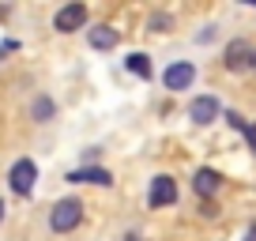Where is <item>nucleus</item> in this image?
Segmentation results:
<instances>
[{
	"label": "nucleus",
	"instance_id": "f257e3e1",
	"mask_svg": "<svg viewBox=\"0 0 256 241\" xmlns=\"http://www.w3.org/2000/svg\"><path fill=\"white\" fill-rule=\"evenodd\" d=\"M80 222H83V204L76 196H64L53 204V211H49V230L53 234H72Z\"/></svg>",
	"mask_w": 256,
	"mask_h": 241
},
{
	"label": "nucleus",
	"instance_id": "f03ea898",
	"mask_svg": "<svg viewBox=\"0 0 256 241\" xmlns=\"http://www.w3.org/2000/svg\"><path fill=\"white\" fill-rule=\"evenodd\" d=\"M222 64L230 68V72H248V68H256V49H252V42L234 38L230 46H226V53H222Z\"/></svg>",
	"mask_w": 256,
	"mask_h": 241
},
{
	"label": "nucleus",
	"instance_id": "7ed1b4c3",
	"mask_svg": "<svg viewBox=\"0 0 256 241\" xmlns=\"http://www.w3.org/2000/svg\"><path fill=\"white\" fill-rule=\"evenodd\" d=\"M34 181H38V166H34L30 158H19L16 166L8 170V185H12V192H19V196H30Z\"/></svg>",
	"mask_w": 256,
	"mask_h": 241
},
{
	"label": "nucleus",
	"instance_id": "20e7f679",
	"mask_svg": "<svg viewBox=\"0 0 256 241\" xmlns=\"http://www.w3.org/2000/svg\"><path fill=\"white\" fill-rule=\"evenodd\" d=\"M87 23V4H64V8H56V16H53V30H60V34H72V30H80V26Z\"/></svg>",
	"mask_w": 256,
	"mask_h": 241
},
{
	"label": "nucleus",
	"instance_id": "39448f33",
	"mask_svg": "<svg viewBox=\"0 0 256 241\" xmlns=\"http://www.w3.org/2000/svg\"><path fill=\"white\" fill-rule=\"evenodd\" d=\"M147 204H151V208H170V204H177V181H174L170 174H158V177L151 181Z\"/></svg>",
	"mask_w": 256,
	"mask_h": 241
},
{
	"label": "nucleus",
	"instance_id": "423d86ee",
	"mask_svg": "<svg viewBox=\"0 0 256 241\" xmlns=\"http://www.w3.org/2000/svg\"><path fill=\"white\" fill-rule=\"evenodd\" d=\"M192 80H196V68L188 64V60H177V64L166 68V76H162V83H166V90H188Z\"/></svg>",
	"mask_w": 256,
	"mask_h": 241
},
{
	"label": "nucleus",
	"instance_id": "0eeeda50",
	"mask_svg": "<svg viewBox=\"0 0 256 241\" xmlns=\"http://www.w3.org/2000/svg\"><path fill=\"white\" fill-rule=\"evenodd\" d=\"M218 113H222V106H218L215 94H200V98H192V106H188V117L196 124H211Z\"/></svg>",
	"mask_w": 256,
	"mask_h": 241
},
{
	"label": "nucleus",
	"instance_id": "6e6552de",
	"mask_svg": "<svg viewBox=\"0 0 256 241\" xmlns=\"http://www.w3.org/2000/svg\"><path fill=\"white\" fill-rule=\"evenodd\" d=\"M68 181H72V185H113V174L110 170H102V166H83V170H72V174H68Z\"/></svg>",
	"mask_w": 256,
	"mask_h": 241
},
{
	"label": "nucleus",
	"instance_id": "1a4fd4ad",
	"mask_svg": "<svg viewBox=\"0 0 256 241\" xmlns=\"http://www.w3.org/2000/svg\"><path fill=\"white\" fill-rule=\"evenodd\" d=\"M218 185H222V177H218L215 170H196V177H192V188H196L204 200H211V196L218 192Z\"/></svg>",
	"mask_w": 256,
	"mask_h": 241
},
{
	"label": "nucleus",
	"instance_id": "9d476101",
	"mask_svg": "<svg viewBox=\"0 0 256 241\" xmlns=\"http://www.w3.org/2000/svg\"><path fill=\"white\" fill-rule=\"evenodd\" d=\"M87 38H90V46H94V49H113L120 34L113 30L110 23H98V26H90V34H87Z\"/></svg>",
	"mask_w": 256,
	"mask_h": 241
},
{
	"label": "nucleus",
	"instance_id": "9b49d317",
	"mask_svg": "<svg viewBox=\"0 0 256 241\" xmlns=\"http://www.w3.org/2000/svg\"><path fill=\"white\" fill-rule=\"evenodd\" d=\"M124 68H128L132 76H140V80H151V60H147L144 53H132V56L124 60Z\"/></svg>",
	"mask_w": 256,
	"mask_h": 241
},
{
	"label": "nucleus",
	"instance_id": "f8f14e48",
	"mask_svg": "<svg viewBox=\"0 0 256 241\" xmlns=\"http://www.w3.org/2000/svg\"><path fill=\"white\" fill-rule=\"evenodd\" d=\"M53 113H56V106H53V98H46V94H42V98H38V102H34V120H38V124H46V120H49V117H53Z\"/></svg>",
	"mask_w": 256,
	"mask_h": 241
},
{
	"label": "nucleus",
	"instance_id": "ddd939ff",
	"mask_svg": "<svg viewBox=\"0 0 256 241\" xmlns=\"http://www.w3.org/2000/svg\"><path fill=\"white\" fill-rule=\"evenodd\" d=\"M245 140H248V147L256 151V124H248V128H245Z\"/></svg>",
	"mask_w": 256,
	"mask_h": 241
},
{
	"label": "nucleus",
	"instance_id": "4468645a",
	"mask_svg": "<svg viewBox=\"0 0 256 241\" xmlns=\"http://www.w3.org/2000/svg\"><path fill=\"white\" fill-rule=\"evenodd\" d=\"M151 26H154V30H162V26H170V19H166V16H154Z\"/></svg>",
	"mask_w": 256,
	"mask_h": 241
},
{
	"label": "nucleus",
	"instance_id": "2eb2a0df",
	"mask_svg": "<svg viewBox=\"0 0 256 241\" xmlns=\"http://www.w3.org/2000/svg\"><path fill=\"white\" fill-rule=\"evenodd\" d=\"M124 241H144V238H140V234H128V238Z\"/></svg>",
	"mask_w": 256,
	"mask_h": 241
},
{
	"label": "nucleus",
	"instance_id": "dca6fc26",
	"mask_svg": "<svg viewBox=\"0 0 256 241\" xmlns=\"http://www.w3.org/2000/svg\"><path fill=\"white\" fill-rule=\"evenodd\" d=\"M0 218H4V200H0Z\"/></svg>",
	"mask_w": 256,
	"mask_h": 241
}]
</instances>
